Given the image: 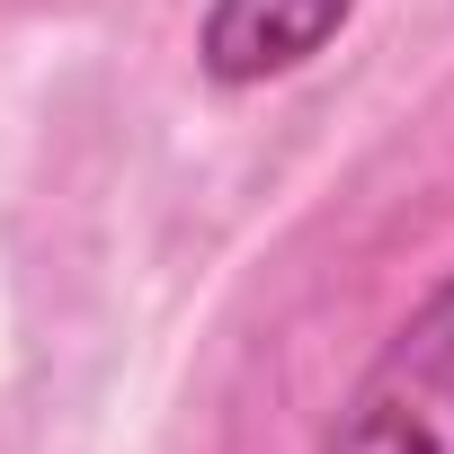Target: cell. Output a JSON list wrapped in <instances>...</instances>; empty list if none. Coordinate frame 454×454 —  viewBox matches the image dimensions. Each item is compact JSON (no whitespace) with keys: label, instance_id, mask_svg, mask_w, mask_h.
<instances>
[{"label":"cell","instance_id":"7a4b0ae2","mask_svg":"<svg viewBox=\"0 0 454 454\" xmlns=\"http://www.w3.org/2000/svg\"><path fill=\"white\" fill-rule=\"evenodd\" d=\"M356 19V0H205L196 19V72L214 90H268L330 54V36Z\"/></svg>","mask_w":454,"mask_h":454},{"label":"cell","instance_id":"6da1fadb","mask_svg":"<svg viewBox=\"0 0 454 454\" xmlns=\"http://www.w3.org/2000/svg\"><path fill=\"white\" fill-rule=\"evenodd\" d=\"M321 454H454V268L339 392Z\"/></svg>","mask_w":454,"mask_h":454}]
</instances>
